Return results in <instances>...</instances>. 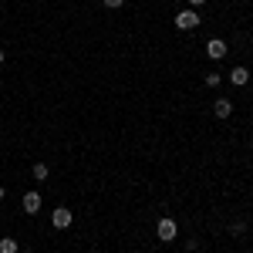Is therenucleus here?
<instances>
[{
    "mask_svg": "<svg viewBox=\"0 0 253 253\" xmlns=\"http://www.w3.org/2000/svg\"><path fill=\"white\" fill-rule=\"evenodd\" d=\"M199 24H203V17L196 14L193 7H189V10H179V14H175V27H179V31H196Z\"/></svg>",
    "mask_w": 253,
    "mask_h": 253,
    "instance_id": "nucleus-1",
    "label": "nucleus"
},
{
    "mask_svg": "<svg viewBox=\"0 0 253 253\" xmlns=\"http://www.w3.org/2000/svg\"><path fill=\"white\" fill-rule=\"evenodd\" d=\"M31 175H34V179H38V182H44V179H47V175H51V169H47V166H44V162H34V169H31Z\"/></svg>",
    "mask_w": 253,
    "mask_h": 253,
    "instance_id": "nucleus-8",
    "label": "nucleus"
},
{
    "mask_svg": "<svg viewBox=\"0 0 253 253\" xmlns=\"http://www.w3.org/2000/svg\"><path fill=\"white\" fill-rule=\"evenodd\" d=\"M230 81H233L236 88H243V84L250 81V71H247V68L240 64V68H233V71H230Z\"/></svg>",
    "mask_w": 253,
    "mask_h": 253,
    "instance_id": "nucleus-7",
    "label": "nucleus"
},
{
    "mask_svg": "<svg viewBox=\"0 0 253 253\" xmlns=\"http://www.w3.org/2000/svg\"><path fill=\"white\" fill-rule=\"evenodd\" d=\"M3 196H7V189H3V186H0V203H3Z\"/></svg>",
    "mask_w": 253,
    "mask_h": 253,
    "instance_id": "nucleus-14",
    "label": "nucleus"
},
{
    "mask_svg": "<svg viewBox=\"0 0 253 253\" xmlns=\"http://www.w3.org/2000/svg\"><path fill=\"white\" fill-rule=\"evenodd\" d=\"M156 233H159V240H162V243H172L175 233H179V226H175L172 216H162V219L156 223Z\"/></svg>",
    "mask_w": 253,
    "mask_h": 253,
    "instance_id": "nucleus-2",
    "label": "nucleus"
},
{
    "mask_svg": "<svg viewBox=\"0 0 253 253\" xmlns=\"http://www.w3.org/2000/svg\"><path fill=\"white\" fill-rule=\"evenodd\" d=\"M20 206L27 210V216L41 213V193H24V199H20Z\"/></svg>",
    "mask_w": 253,
    "mask_h": 253,
    "instance_id": "nucleus-5",
    "label": "nucleus"
},
{
    "mask_svg": "<svg viewBox=\"0 0 253 253\" xmlns=\"http://www.w3.org/2000/svg\"><path fill=\"white\" fill-rule=\"evenodd\" d=\"M213 112H216V118H230L233 115V101H230V98H216Z\"/></svg>",
    "mask_w": 253,
    "mask_h": 253,
    "instance_id": "nucleus-6",
    "label": "nucleus"
},
{
    "mask_svg": "<svg viewBox=\"0 0 253 253\" xmlns=\"http://www.w3.org/2000/svg\"><path fill=\"white\" fill-rule=\"evenodd\" d=\"M101 3H105V7H108V10H118V7H122V3H125V0H101Z\"/></svg>",
    "mask_w": 253,
    "mask_h": 253,
    "instance_id": "nucleus-11",
    "label": "nucleus"
},
{
    "mask_svg": "<svg viewBox=\"0 0 253 253\" xmlns=\"http://www.w3.org/2000/svg\"><path fill=\"white\" fill-rule=\"evenodd\" d=\"M3 61H7V51H3V47H0V64H3Z\"/></svg>",
    "mask_w": 253,
    "mask_h": 253,
    "instance_id": "nucleus-13",
    "label": "nucleus"
},
{
    "mask_svg": "<svg viewBox=\"0 0 253 253\" xmlns=\"http://www.w3.org/2000/svg\"><path fill=\"white\" fill-rule=\"evenodd\" d=\"M203 3H206V0H189V7H203Z\"/></svg>",
    "mask_w": 253,
    "mask_h": 253,
    "instance_id": "nucleus-12",
    "label": "nucleus"
},
{
    "mask_svg": "<svg viewBox=\"0 0 253 253\" xmlns=\"http://www.w3.org/2000/svg\"><path fill=\"white\" fill-rule=\"evenodd\" d=\"M0 253H17V240L14 236H0Z\"/></svg>",
    "mask_w": 253,
    "mask_h": 253,
    "instance_id": "nucleus-9",
    "label": "nucleus"
},
{
    "mask_svg": "<svg viewBox=\"0 0 253 253\" xmlns=\"http://www.w3.org/2000/svg\"><path fill=\"white\" fill-rule=\"evenodd\" d=\"M71 219H75V216H71V210H68V206H58V210H54V216H51L54 230H68V226H71Z\"/></svg>",
    "mask_w": 253,
    "mask_h": 253,
    "instance_id": "nucleus-4",
    "label": "nucleus"
},
{
    "mask_svg": "<svg viewBox=\"0 0 253 253\" xmlns=\"http://www.w3.org/2000/svg\"><path fill=\"white\" fill-rule=\"evenodd\" d=\"M206 54H210L213 61H223L226 54H230V47H226V41L213 38V41H206Z\"/></svg>",
    "mask_w": 253,
    "mask_h": 253,
    "instance_id": "nucleus-3",
    "label": "nucleus"
},
{
    "mask_svg": "<svg viewBox=\"0 0 253 253\" xmlns=\"http://www.w3.org/2000/svg\"><path fill=\"white\" fill-rule=\"evenodd\" d=\"M250 152H253V138H250Z\"/></svg>",
    "mask_w": 253,
    "mask_h": 253,
    "instance_id": "nucleus-15",
    "label": "nucleus"
},
{
    "mask_svg": "<svg viewBox=\"0 0 253 253\" xmlns=\"http://www.w3.org/2000/svg\"><path fill=\"white\" fill-rule=\"evenodd\" d=\"M219 81H223V75H206V78H203V84H206V88H216Z\"/></svg>",
    "mask_w": 253,
    "mask_h": 253,
    "instance_id": "nucleus-10",
    "label": "nucleus"
}]
</instances>
